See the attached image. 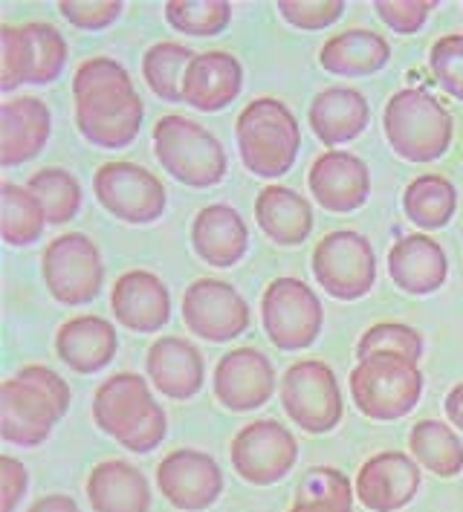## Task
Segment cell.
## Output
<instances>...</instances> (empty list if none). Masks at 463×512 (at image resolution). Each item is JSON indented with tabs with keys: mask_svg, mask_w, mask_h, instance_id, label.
I'll use <instances>...</instances> for the list:
<instances>
[{
	"mask_svg": "<svg viewBox=\"0 0 463 512\" xmlns=\"http://www.w3.org/2000/svg\"><path fill=\"white\" fill-rule=\"evenodd\" d=\"M423 484L420 463L403 452H380L359 466L354 492L371 512H397L409 507Z\"/></svg>",
	"mask_w": 463,
	"mask_h": 512,
	"instance_id": "2e32d148",
	"label": "cell"
},
{
	"mask_svg": "<svg viewBox=\"0 0 463 512\" xmlns=\"http://www.w3.org/2000/svg\"><path fill=\"white\" fill-rule=\"evenodd\" d=\"M435 6V0H377L374 12L380 15L385 27H391L400 35H411L426 27Z\"/></svg>",
	"mask_w": 463,
	"mask_h": 512,
	"instance_id": "b9f144b4",
	"label": "cell"
},
{
	"mask_svg": "<svg viewBox=\"0 0 463 512\" xmlns=\"http://www.w3.org/2000/svg\"><path fill=\"white\" fill-rule=\"evenodd\" d=\"M261 322L278 351H304L325 327V307L310 284L287 275L270 281L264 290Z\"/></svg>",
	"mask_w": 463,
	"mask_h": 512,
	"instance_id": "ba28073f",
	"label": "cell"
},
{
	"mask_svg": "<svg viewBox=\"0 0 463 512\" xmlns=\"http://www.w3.org/2000/svg\"><path fill=\"white\" fill-rule=\"evenodd\" d=\"M165 21L183 35L209 38L220 35L232 21V3L226 0H171L165 3Z\"/></svg>",
	"mask_w": 463,
	"mask_h": 512,
	"instance_id": "e575fe53",
	"label": "cell"
},
{
	"mask_svg": "<svg viewBox=\"0 0 463 512\" xmlns=\"http://www.w3.org/2000/svg\"><path fill=\"white\" fill-rule=\"evenodd\" d=\"M391 58V47L380 32L371 29H345L333 38H327L319 50V64L333 76H374Z\"/></svg>",
	"mask_w": 463,
	"mask_h": 512,
	"instance_id": "f1b7e54d",
	"label": "cell"
},
{
	"mask_svg": "<svg viewBox=\"0 0 463 512\" xmlns=\"http://www.w3.org/2000/svg\"><path fill=\"white\" fill-rule=\"evenodd\" d=\"M154 154L165 171L189 189L218 186L229 165L218 136L177 113L154 125Z\"/></svg>",
	"mask_w": 463,
	"mask_h": 512,
	"instance_id": "8992f818",
	"label": "cell"
},
{
	"mask_svg": "<svg viewBox=\"0 0 463 512\" xmlns=\"http://www.w3.org/2000/svg\"><path fill=\"white\" fill-rule=\"evenodd\" d=\"M244 87V67L226 50H206L194 55L183 79V102L191 108L215 113L229 108Z\"/></svg>",
	"mask_w": 463,
	"mask_h": 512,
	"instance_id": "44dd1931",
	"label": "cell"
},
{
	"mask_svg": "<svg viewBox=\"0 0 463 512\" xmlns=\"http://www.w3.org/2000/svg\"><path fill=\"white\" fill-rule=\"evenodd\" d=\"M354 495V484L348 481L345 472H339L333 466H316V469L304 472L296 501H336V504L354 507Z\"/></svg>",
	"mask_w": 463,
	"mask_h": 512,
	"instance_id": "ab89813d",
	"label": "cell"
},
{
	"mask_svg": "<svg viewBox=\"0 0 463 512\" xmlns=\"http://www.w3.org/2000/svg\"><path fill=\"white\" fill-rule=\"evenodd\" d=\"M183 322L206 342H232L249 327V304L232 284L197 278L183 293Z\"/></svg>",
	"mask_w": 463,
	"mask_h": 512,
	"instance_id": "5bb4252c",
	"label": "cell"
},
{
	"mask_svg": "<svg viewBox=\"0 0 463 512\" xmlns=\"http://www.w3.org/2000/svg\"><path fill=\"white\" fill-rule=\"evenodd\" d=\"M93 191L110 215L131 226L160 220L168 203L163 180L137 162H105L93 177Z\"/></svg>",
	"mask_w": 463,
	"mask_h": 512,
	"instance_id": "7c38bea8",
	"label": "cell"
},
{
	"mask_svg": "<svg viewBox=\"0 0 463 512\" xmlns=\"http://www.w3.org/2000/svg\"><path fill=\"white\" fill-rule=\"evenodd\" d=\"M235 136H238L241 160L258 177L273 180L296 165L301 148L299 119L273 96L252 99L241 110L235 122Z\"/></svg>",
	"mask_w": 463,
	"mask_h": 512,
	"instance_id": "277c9868",
	"label": "cell"
},
{
	"mask_svg": "<svg viewBox=\"0 0 463 512\" xmlns=\"http://www.w3.org/2000/svg\"><path fill=\"white\" fill-rule=\"evenodd\" d=\"M93 512H151V486L128 460H102L87 478Z\"/></svg>",
	"mask_w": 463,
	"mask_h": 512,
	"instance_id": "484cf974",
	"label": "cell"
},
{
	"mask_svg": "<svg viewBox=\"0 0 463 512\" xmlns=\"http://www.w3.org/2000/svg\"><path fill=\"white\" fill-rule=\"evenodd\" d=\"M348 385L356 408L377 423L406 417L423 397V374L417 362L394 353H374L359 359Z\"/></svg>",
	"mask_w": 463,
	"mask_h": 512,
	"instance_id": "52a82bcc",
	"label": "cell"
},
{
	"mask_svg": "<svg viewBox=\"0 0 463 512\" xmlns=\"http://www.w3.org/2000/svg\"><path fill=\"white\" fill-rule=\"evenodd\" d=\"M382 131L394 154L409 162L440 160L455 136L452 113L426 90L406 87L394 93L382 113Z\"/></svg>",
	"mask_w": 463,
	"mask_h": 512,
	"instance_id": "5b68a950",
	"label": "cell"
},
{
	"mask_svg": "<svg viewBox=\"0 0 463 512\" xmlns=\"http://www.w3.org/2000/svg\"><path fill=\"white\" fill-rule=\"evenodd\" d=\"M429 67L435 73V81L452 96L463 102V35L452 32L437 38L429 50Z\"/></svg>",
	"mask_w": 463,
	"mask_h": 512,
	"instance_id": "f35d334b",
	"label": "cell"
},
{
	"mask_svg": "<svg viewBox=\"0 0 463 512\" xmlns=\"http://www.w3.org/2000/svg\"><path fill=\"white\" fill-rule=\"evenodd\" d=\"M287 512H354V507L336 501H296Z\"/></svg>",
	"mask_w": 463,
	"mask_h": 512,
	"instance_id": "7dc6e473",
	"label": "cell"
},
{
	"mask_svg": "<svg viewBox=\"0 0 463 512\" xmlns=\"http://www.w3.org/2000/svg\"><path fill=\"white\" fill-rule=\"evenodd\" d=\"M110 310L116 322L134 333H157L171 319V296L160 275L131 270L116 278Z\"/></svg>",
	"mask_w": 463,
	"mask_h": 512,
	"instance_id": "ffe728a7",
	"label": "cell"
},
{
	"mask_svg": "<svg viewBox=\"0 0 463 512\" xmlns=\"http://www.w3.org/2000/svg\"><path fill=\"white\" fill-rule=\"evenodd\" d=\"M157 486L163 498L183 512L209 510L223 492L218 460L197 449H174L157 463Z\"/></svg>",
	"mask_w": 463,
	"mask_h": 512,
	"instance_id": "9a60e30c",
	"label": "cell"
},
{
	"mask_svg": "<svg viewBox=\"0 0 463 512\" xmlns=\"http://www.w3.org/2000/svg\"><path fill=\"white\" fill-rule=\"evenodd\" d=\"M41 275L58 304L82 307L99 296L105 264L99 246L82 232H67L47 243L41 255Z\"/></svg>",
	"mask_w": 463,
	"mask_h": 512,
	"instance_id": "8fae6325",
	"label": "cell"
},
{
	"mask_svg": "<svg viewBox=\"0 0 463 512\" xmlns=\"http://www.w3.org/2000/svg\"><path fill=\"white\" fill-rule=\"evenodd\" d=\"M255 220L278 246H299L313 232V206L287 186H264L255 200Z\"/></svg>",
	"mask_w": 463,
	"mask_h": 512,
	"instance_id": "83f0119b",
	"label": "cell"
},
{
	"mask_svg": "<svg viewBox=\"0 0 463 512\" xmlns=\"http://www.w3.org/2000/svg\"><path fill=\"white\" fill-rule=\"evenodd\" d=\"M278 15L296 29H316L333 27L345 15L342 0H278Z\"/></svg>",
	"mask_w": 463,
	"mask_h": 512,
	"instance_id": "60d3db41",
	"label": "cell"
},
{
	"mask_svg": "<svg viewBox=\"0 0 463 512\" xmlns=\"http://www.w3.org/2000/svg\"><path fill=\"white\" fill-rule=\"evenodd\" d=\"M374 353H394V356H403L409 362H420V356H423V336L414 327H409V324H374L371 330L362 333V339L356 345V356L368 359Z\"/></svg>",
	"mask_w": 463,
	"mask_h": 512,
	"instance_id": "8d00e7d4",
	"label": "cell"
},
{
	"mask_svg": "<svg viewBox=\"0 0 463 512\" xmlns=\"http://www.w3.org/2000/svg\"><path fill=\"white\" fill-rule=\"evenodd\" d=\"M409 449L420 469H429L437 478H455L463 472L461 437L443 420L414 423L409 432Z\"/></svg>",
	"mask_w": 463,
	"mask_h": 512,
	"instance_id": "f546056e",
	"label": "cell"
},
{
	"mask_svg": "<svg viewBox=\"0 0 463 512\" xmlns=\"http://www.w3.org/2000/svg\"><path fill=\"white\" fill-rule=\"evenodd\" d=\"M194 50L177 41H160L142 55V76L154 96L165 102H183V79L194 61Z\"/></svg>",
	"mask_w": 463,
	"mask_h": 512,
	"instance_id": "d6a6232c",
	"label": "cell"
},
{
	"mask_svg": "<svg viewBox=\"0 0 463 512\" xmlns=\"http://www.w3.org/2000/svg\"><path fill=\"white\" fill-rule=\"evenodd\" d=\"M93 420L119 446L137 455L154 452L168 432L163 405L154 400L148 382L131 371L113 374L99 385L93 397Z\"/></svg>",
	"mask_w": 463,
	"mask_h": 512,
	"instance_id": "3957f363",
	"label": "cell"
},
{
	"mask_svg": "<svg viewBox=\"0 0 463 512\" xmlns=\"http://www.w3.org/2000/svg\"><path fill=\"white\" fill-rule=\"evenodd\" d=\"M27 189L41 200L47 223H67L82 209V186L64 168H41L29 177Z\"/></svg>",
	"mask_w": 463,
	"mask_h": 512,
	"instance_id": "836d02e7",
	"label": "cell"
},
{
	"mask_svg": "<svg viewBox=\"0 0 463 512\" xmlns=\"http://www.w3.org/2000/svg\"><path fill=\"white\" fill-rule=\"evenodd\" d=\"M391 281L409 296H429L446 284L449 258L429 235H406L388 249Z\"/></svg>",
	"mask_w": 463,
	"mask_h": 512,
	"instance_id": "603a6c76",
	"label": "cell"
},
{
	"mask_svg": "<svg viewBox=\"0 0 463 512\" xmlns=\"http://www.w3.org/2000/svg\"><path fill=\"white\" fill-rule=\"evenodd\" d=\"M446 417L452 420L455 429L463 432V382H458L449 394H446Z\"/></svg>",
	"mask_w": 463,
	"mask_h": 512,
	"instance_id": "bcb514c9",
	"label": "cell"
},
{
	"mask_svg": "<svg viewBox=\"0 0 463 512\" xmlns=\"http://www.w3.org/2000/svg\"><path fill=\"white\" fill-rule=\"evenodd\" d=\"M145 371L154 382V388L168 400H191L200 394L206 382V365L200 351L180 339V336H163L148 348Z\"/></svg>",
	"mask_w": 463,
	"mask_h": 512,
	"instance_id": "7402d4cb",
	"label": "cell"
},
{
	"mask_svg": "<svg viewBox=\"0 0 463 512\" xmlns=\"http://www.w3.org/2000/svg\"><path fill=\"white\" fill-rule=\"evenodd\" d=\"M32 81V53L24 27L0 29V87L12 93L15 87Z\"/></svg>",
	"mask_w": 463,
	"mask_h": 512,
	"instance_id": "74e56055",
	"label": "cell"
},
{
	"mask_svg": "<svg viewBox=\"0 0 463 512\" xmlns=\"http://www.w3.org/2000/svg\"><path fill=\"white\" fill-rule=\"evenodd\" d=\"M0 481H3V512H15L21 498L27 495V466L21 460L12 458V455H3L0 458Z\"/></svg>",
	"mask_w": 463,
	"mask_h": 512,
	"instance_id": "ee69618b",
	"label": "cell"
},
{
	"mask_svg": "<svg viewBox=\"0 0 463 512\" xmlns=\"http://www.w3.org/2000/svg\"><path fill=\"white\" fill-rule=\"evenodd\" d=\"M53 131V113L38 96H12L0 105V165L35 160Z\"/></svg>",
	"mask_w": 463,
	"mask_h": 512,
	"instance_id": "d6986e66",
	"label": "cell"
},
{
	"mask_svg": "<svg viewBox=\"0 0 463 512\" xmlns=\"http://www.w3.org/2000/svg\"><path fill=\"white\" fill-rule=\"evenodd\" d=\"M307 119H310L313 134L333 151L336 145L351 142L368 128L371 108H368V99L354 87H325L310 102Z\"/></svg>",
	"mask_w": 463,
	"mask_h": 512,
	"instance_id": "4316f807",
	"label": "cell"
},
{
	"mask_svg": "<svg viewBox=\"0 0 463 512\" xmlns=\"http://www.w3.org/2000/svg\"><path fill=\"white\" fill-rule=\"evenodd\" d=\"M212 385L223 408L255 411L275 394L273 362L258 348H235L218 362Z\"/></svg>",
	"mask_w": 463,
	"mask_h": 512,
	"instance_id": "e0dca14e",
	"label": "cell"
},
{
	"mask_svg": "<svg viewBox=\"0 0 463 512\" xmlns=\"http://www.w3.org/2000/svg\"><path fill=\"white\" fill-rule=\"evenodd\" d=\"M27 512H82L79 510V504L70 498V495H44V498H38Z\"/></svg>",
	"mask_w": 463,
	"mask_h": 512,
	"instance_id": "f6af8a7d",
	"label": "cell"
},
{
	"mask_svg": "<svg viewBox=\"0 0 463 512\" xmlns=\"http://www.w3.org/2000/svg\"><path fill=\"white\" fill-rule=\"evenodd\" d=\"M47 215L41 200L24 186L3 183L0 186V232L9 246H27L44 235Z\"/></svg>",
	"mask_w": 463,
	"mask_h": 512,
	"instance_id": "1f68e13d",
	"label": "cell"
},
{
	"mask_svg": "<svg viewBox=\"0 0 463 512\" xmlns=\"http://www.w3.org/2000/svg\"><path fill=\"white\" fill-rule=\"evenodd\" d=\"M70 385L47 365H24L0 382V434L12 446L47 443L55 423L70 408Z\"/></svg>",
	"mask_w": 463,
	"mask_h": 512,
	"instance_id": "7a4b0ae2",
	"label": "cell"
},
{
	"mask_svg": "<svg viewBox=\"0 0 463 512\" xmlns=\"http://www.w3.org/2000/svg\"><path fill=\"white\" fill-rule=\"evenodd\" d=\"M76 125L90 145L125 148L142 131L145 105L131 73L113 58H87L73 76Z\"/></svg>",
	"mask_w": 463,
	"mask_h": 512,
	"instance_id": "6da1fadb",
	"label": "cell"
},
{
	"mask_svg": "<svg viewBox=\"0 0 463 512\" xmlns=\"http://www.w3.org/2000/svg\"><path fill=\"white\" fill-rule=\"evenodd\" d=\"M406 217L417 229H443L458 209V191L440 174H420L403 194Z\"/></svg>",
	"mask_w": 463,
	"mask_h": 512,
	"instance_id": "4dcf8cb0",
	"label": "cell"
},
{
	"mask_svg": "<svg viewBox=\"0 0 463 512\" xmlns=\"http://www.w3.org/2000/svg\"><path fill=\"white\" fill-rule=\"evenodd\" d=\"M313 275L327 296L356 301L377 284V255L365 235L354 229H336L313 249Z\"/></svg>",
	"mask_w": 463,
	"mask_h": 512,
	"instance_id": "30bf717a",
	"label": "cell"
},
{
	"mask_svg": "<svg viewBox=\"0 0 463 512\" xmlns=\"http://www.w3.org/2000/svg\"><path fill=\"white\" fill-rule=\"evenodd\" d=\"M58 12L76 29L99 32L122 15V3L119 0H61Z\"/></svg>",
	"mask_w": 463,
	"mask_h": 512,
	"instance_id": "7bdbcfd3",
	"label": "cell"
},
{
	"mask_svg": "<svg viewBox=\"0 0 463 512\" xmlns=\"http://www.w3.org/2000/svg\"><path fill=\"white\" fill-rule=\"evenodd\" d=\"M191 246L212 267H235L249 249V229L235 206L212 203L191 223Z\"/></svg>",
	"mask_w": 463,
	"mask_h": 512,
	"instance_id": "d4e9b609",
	"label": "cell"
},
{
	"mask_svg": "<svg viewBox=\"0 0 463 512\" xmlns=\"http://www.w3.org/2000/svg\"><path fill=\"white\" fill-rule=\"evenodd\" d=\"M229 458L246 484L270 486L293 472L299 443L278 420H252L232 437Z\"/></svg>",
	"mask_w": 463,
	"mask_h": 512,
	"instance_id": "4fadbf2b",
	"label": "cell"
},
{
	"mask_svg": "<svg viewBox=\"0 0 463 512\" xmlns=\"http://www.w3.org/2000/svg\"><path fill=\"white\" fill-rule=\"evenodd\" d=\"M119 348L116 327L102 316H76L64 322L55 333L58 359L76 374L105 371Z\"/></svg>",
	"mask_w": 463,
	"mask_h": 512,
	"instance_id": "cb8c5ba5",
	"label": "cell"
},
{
	"mask_svg": "<svg viewBox=\"0 0 463 512\" xmlns=\"http://www.w3.org/2000/svg\"><path fill=\"white\" fill-rule=\"evenodd\" d=\"M24 35H27L29 53H32V81L29 84H50L58 79L67 64L64 35L53 24H27Z\"/></svg>",
	"mask_w": 463,
	"mask_h": 512,
	"instance_id": "d590c367",
	"label": "cell"
},
{
	"mask_svg": "<svg viewBox=\"0 0 463 512\" xmlns=\"http://www.w3.org/2000/svg\"><path fill=\"white\" fill-rule=\"evenodd\" d=\"M281 405L287 417L310 434L333 432L345 414L339 379L319 359H301L287 368L281 379Z\"/></svg>",
	"mask_w": 463,
	"mask_h": 512,
	"instance_id": "9c48e42d",
	"label": "cell"
},
{
	"mask_svg": "<svg viewBox=\"0 0 463 512\" xmlns=\"http://www.w3.org/2000/svg\"><path fill=\"white\" fill-rule=\"evenodd\" d=\"M307 186L325 212L351 215L365 206L371 194V171L356 154L333 148L310 165Z\"/></svg>",
	"mask_w": 463,
	"mask_h": 512,
	"instance_id": "ac0fdd59",
	"label": "cell"
}]
</instances>
